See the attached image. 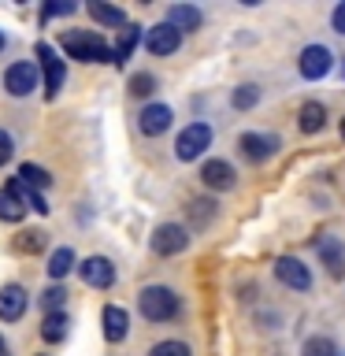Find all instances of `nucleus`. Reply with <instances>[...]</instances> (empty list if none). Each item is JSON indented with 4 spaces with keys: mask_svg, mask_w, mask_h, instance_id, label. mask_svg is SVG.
Listing matches in <instances>:
<instances>
[{
    "mask_svg": "<svg viewBox=\"0 0 345 356\" xmlns=\"http://www.w3.org/2000/svg\"><path fill=\"white\" fill-rule=\"evenodd\" d=\"M60 44L71 60H82V63H111V49L100 41V33L93 30H63L60 33Z\"/></svg>",
    "mask_w": 345,
    "mask_h": 356,
    "instance_id": "1",
    "label": "nucleus"
},
{
    "mask_svg": "<svg viewBox=\"0 0 345 356\" xmlns=\"http://www.w3.org/2000/svg\"><path fill=\"white\" fill-rule=\"evenodd\" d=\"M330 26L338 30V33H345V0H342L338 8H334V15H330Z\"/></svg>",
    "mask_w": 345,
    "mask_h": 356,
    "instance_id": "34",
    "label": "nucleus"
},
{
    "mask_svg": "<svg viewBox=\"0 0 345 356\" xmlns=\"http://www.w3.org/2000/svg\"><path fill=\"white\" fill-rule=\"evenodd\" d=\"M22 312H26V289L15 286V282L0 289V319L15 323V319H22Z\"/></svg>",
    "mask_w": 345,
    "mask_h": 356,
    "instance_id": "14",
    "label": "nucleus"
},
{
    "mask_svg": "<svg viewBox=\"0 0 345 356\" xmlns=\"http://www.w3.org/2000/svg\"><path fill=\"white\" fill-rule=\"evenodd\" d=\"M149 356H193V353H189L186 341H160L149 349Z\"/></svg>",
    "mask_w": 345,
    "mask_h": 356,
    "instance_id": "29",
    "label": "nucleus"
},
{
    "mask_svg": "<svg viewBox=\"0 0 345 356\" xmlns=\"http://www.w3.org/2000/svg\"><path fill=\"white\" fill-rule=\"evenodd\" d=\"M330 52L327 49H323V44H308V49L305 52H300V74H305L308 78V82H316V78H323V74H327L330 71Z\"/></svg>",
    "mask_w": 345,
    "mask_h": 356,
    "instance_id": "12",
    "label": "nucleus"
},
{
    "mask_svg": "<svg viewBox=\"0 0 345 356\" xmlns=\"http://www.w3.org/2000/svg\"><path fill=\"white\" fill-rule=\"evenodd\" d=\"M0 49H4V33H0Z\"/></svg>",
    "mask_w": 345,
    "mask_h": 356,
    "instance_id": "37",
    "label": "nucleus"
},
{
    "mask_svg": "<svg viewBox=\"0 0 345 356\" xmlns=\"http://www.w3.org/2000/svg\"><path fill=\"white\" fill-rule=\"evenodd\" d=\"M200 182L208 189H216V193H227V189H234V182H238V175H234V167L227 160H208L200 167Z\"/></svg>",
    "mask_w": 345,
    "mask_h": 356,
    "instance_id": "11",
    "label": "nucleus"
},
{
    "mask_svg": "<svg viewBox=\"0 0 345 356\" xmlns=\"http://www.w3.org/2000/svg\"><path fill=\"white\" fill-rule=\"evenodd\" d=\"M4 89L11 97H30L38 89V63H30V60L11 63L4 71Z\"/></svg>",
    "mask_w": 345,
    "mask_h": 356,
    "instance_id": "5",
    "label": "nucleus"
},
{
    "mask_svg": "<svg viewBox=\"0 0 345 356\" xmlns=\"http://www.w3.org/2000/svg\"><path fill=\"white\" fill-rule=\"evenodd\" d=\"M71 11H74L71 0H60V4H49V8H45V15H71Z\"/></svg>",
    "mask_w": 345,
    "mask_h": 356,
    "instance_id": "33",
    "label": "nucleus"
},
{
    "mask_svg": "<svg viewBox=\"0 0 345 356\" xmlns=\"http://www.w3.org/2000/svg\"><path fill=\"white\" fill-rule=\"evenodd\" d=\"M78 275H82V282L93 286V289H108L115 282V267H111L108 256H89V260H82Z\"/></svg>",
    "mask_w": 345,
    "mask_h": 356,
    "instance_id": "8",
    "label": "nucleus"
},
{
    "mask_svg": "<svg viewBox=\"0 0 345 356\" xmlns=\"http://www.w3.org/2000/svg\"><path fill=\"white\" fill-rule=\"evenodd\" d=\"M45 245H49V234H41V230H19L15 238H11V249L19 256H38Z\"/></svg>",
    "mask_w": 345,
    "mask_h": 356,
    "instance_id": "19",
    "label": "nucleus"
},
{
    "mask_svg": "<svg viewBox=\"0 0 345 356\" xmlns=\"http://www.w3.org/2000/svg\"><path fill=\"white\" fill-rule=\"evenodd\" d=\"M63 300H67V289H60V286H49V289L41 293V305L49 308V312H60Z\"/></svg>",
    "mask_w": 345,
    "mask_h": 356,
    "instance_id": "30",
    "label": "nucleus"
},
{
    "mask_svg": "<svg viewBox=\"0 0 345 356\" xmlns=\"http://www.w3.org/2000/svg\"><path fill=\"white\" fill-rule=\"evenodd\" d=\"M189 216H193V227H208L211 216H216V204L204 200V197H197L193 204H189Z\"/></svg>",
    "mask_w": 345,
    "mask_h": 356,
    "instance_id": "27",
    "label": "nucleus"
},
{
    "mask_svg": "<svg viewBox=\"0 0 345 356\" xmlns=\"http://www.w3.org/2000/svg\"><path fill=\"white\" fill-rule=\"evenodd\" d=\"M186 245H189V234L178 222H163V227L152 230V252L156 256H178V252H186Z\"/></svg>",
    "mask_w": 345,
    "mask_h": 356,
    "instance_id": "6",
    "label": "nucleus"
},
{
    "mask_svg": "<svg viewBox=\"0 0 345 356\" xmlns=\"http://www.w3.org/2000/svg\"><path fill=\"white\" fill-rule=\"evenodd\" d=\"M300 356H338V345H334V338H308L305 349H300Z\"/></svg>",
    "mask_w": 345,
    "mask_h": 356,
    "instance_id": "26",
    "label": "nucleus"
},
{
    "mask_svg": "<svg viewBox=\"0 0 345 356\" xmlns=\"http://www.w3.org/2000/svg\"><path fill=\"white\" fill-rule=\"evenodd\" d=\"M130 334V316H127V308H115V305H108L104 308V338L115 345L122 341Z\"/></svg>",
    "mask_w": 345,
    "mask_h": 356,
    "instance_id": "15",
    "label": "nucleus"
},
{
    "mask_svg": "<svg viewBox=\"0 0 345 356\" xmlns=\"http://www.w3.org/2000/svg\"><path fill=\"white\" fill-rule=\"evenodd\" d=\"M256 100H260V89H256V86H238V89H234V108H238V111L252 108Z\"/></svg>",
    "mask_w": 345,
    "mask_h": 356,
    "instance_id": "28",
    "label": "nucleus"
},
{
    "mask_svg": "<svg viewBox=\"0 0 345 356\" xmlns=\"http://www.w3.org/2000/svg\"><path fill=\"white\" fill-rule=\"evenodd\" d=\"M11 152H15V141H11V134H8V130H0V167L11 160Z\"/></svg>",
    "mask_w": 345,
    "mask_h": 356,
    "instance_id": "32",
    "label": "nucleus"
},
{
    "mask_svg": "<svg viewBox=\"0 0 345 356\" xmlns=\"http://www.w3.org/2000/svg\"><path fill=\"white\" fill-rule=\"evenodd\" d=\"M138 41H141V26H134V22H127V30H122V38L115 44V52H111V63H122L127 56L138 49Z\"/></svg>",
    "mask_w": 345,
    "mask_h": 356,
    "instance_id": "23",
    "label": "nucleus"
},
{
    "mask_svg": "<svg viewBox=\"0 0 345 356\" xmlns=\"http://www.w3.org/2000/svg\"><path fill=\"white\" fill-rule=\"evenodd\" d=\"M342 138H345V119H342Z\"/></svg>",
    "mask_w": 345,
    "mask_h": 356,
    "instance_id": "36",
    "label": "nucleus"
},
{
    "mask_svg": "<svg viewBox=\"0 0 345 356\" xmlns=\"http://www.w3.org/2000/svg\"><path fill=\"white\" fill-rule=\"evenodd\" d=\"M178 44H182V33H178L175 26H167V22L145 30V49H149L152 56H171V52H178Z\"/></svg>",
    "mask_w": 345,
    "mask_h": 356,
    "instance_id": "10",
    "label": "nucleus"
},
{
    "mask_svg": "<svg viewBox=\"0 0 345 356\" xmlns=\"http://www.w3.org/2000/svg\"><path fill=\"white\" fill-rule=\"evenodd\" d=\"M319 256L327 260V271H330L334 278H342V275H345V249H342V241L323 238V241H319Z\"/></svg>",
    "mask_w": 345,
    "mask_h": 356,
    "instance_id": "20",
    "label": "nucleus"
},
{
    "mask_svg": "<svg viewBox=\"0 0 345 356\" xmlns=\"http://www.w3.org/2000/svg\"><path fill=\"white\" fill-rule=\"evenodd\" d=\"M19 182H26V186H33V189H45L52 178H49V171H45V167H38V163H22V167H19Z\"/></svg>",
    "mask_w": 345,
    "mask_h": 356,
    "instance_id": "25",
    "label": "nucleus"
},
{
    "mask_svg": "<svg viewBox=\"0 0 345 356\" xmlns=\"http://www.w3.org/2000/svg\"><path fill=\"white\" fill-rule=\"evenodd\" d=\"M89 15H93L100 26H127V11L111 8L104 0H93V4H89Z\"/></svg>",
    "mask_w": 345,
    "mask_h": 356,
    "instance_id": "21",
    "label": "nucleus"
},
{
    "mask_svg": "<svg viewBox=\"0 0 345 356\" xmlns=\"http://www.w3.org/2000/svg\"><path fill=\"white\" fill-rule=\"evenodd\" d=\"M67 330H71V319H67V312H45V319H41V338L45 341H63L67 338Z\"/></svg>",
    "mask_w": 345,
    "mask_h": 356,
    "instance_id": "18",
    "label": "nucleus"
},
{
    "mask_svg": "<svg viewBox=\"0 0 345 356\" xmlns=\"http://www.w3.org/2000/svg\"><path fill=\"white\" fill-rule=\"evenodd\" d=\"M171 108L167 104H149V108H141V115H138V127L141 134H149V138H160V134L171 127Z\"/></svg>",
    "mask_w": 345,
    "mask_h": 356,
    "instance_id": "13",
    "label": "nucleus"
},
{
    "mask_svg": "<svg viewBox=\"0 0 345 356\" xmlns=\"http://www.w3.org/2000/svg\"><path fill=\"white\" fill-rule=\"evenodd\" d=\"M22 216H26V204L11 193V189H0V219H8V222H19Z\"/></svg>",
    "mask_w": 345,
    "mask_h": 356,
    "instance_id": "24",
    "label": "nucleus"
},
{
    "mask_svg": "<svg viewBox=\"0 0 345 356\" xmlns=\"http://www.w3.org/2000/svg\"><path fill=\"white\" fill-rule=\"evenodd\" d=\"M275 149H278V138H271V134H241V138H238V152H241L249 163L271 160Z\"/></svg>",
    "mask_w": 345,
    "mask_h": 356,
    "instance_id": "7",
    "label": "nucleus"
},
{
    "mask_svg": "<svg viewBox=\"0 0 345 356\" xmlns=\"http://www.w3.org/2000/svg\"><path fill=\"white\" fill-rule=\"evenodd\" d=\"M152 89H156V78H152V74H134V78H130V93H134V97H149Z\"/></svg>",
    "mask_w": 345,
    "mask_h": 356,
    "instance_id": "31",
    "label": "nucleus"
},
{
    "mask_svg": "<svg viewBox=\"0 0 345 356\" xmlns=\"http://www.w3.org/2000/svg\"><path fill=\"white\" fill-rule=\"evenodd\" d=\"M74 249H71V245H63V249H56L52 256H49V275L52 278H67V275H71L74 271Z\"/></svg>",
    "mask_w": 345,
    "mask_h": 356,
    "instance_id": "22",
    "label": "nucleus"
},
{
    "mask_svg": "<svg viewBox=\"0 0 345 356\" xmlns=\"http://www.w3.org/2000/svg\"><path fill=\"white\" fill-rule=\"evenodd\" d=\"M297 127H300V134H319L323 127H327V108L316 104V100L300 104V111H297Z\"/></svg>",
    "mask_w": 345,
    "mask_h": 356,
    "instance_id": "16",
    "label": "nucleus"
},
{
    "mask_svg": "<svg viewBox=\"0 0 345 356\" xmlns=\"http://www.w3.org/2000/svg\"><path fill=\"white\" fill-rule=\"evenodd\" d=\"M200 8H193V4H171V11H167V26H175L178 33L182 30H197L200 26Z\"/></svg>",
    "mask_w": 345,
    "mask_h": 356,
    "instance_id": "17",
    "label": "nucleus"
},
{
    "mask_svg": "<svg viewBox=\"0 0 345 356\" xmlns=\"http://www.w3.org/2000/svg\"><path fill=\"white\" fill-rule=\"evenodd\" d=\"M38 67H41V74H45V97H56L63 89V74H67V67L63 60L56 56L52 44H38Z\"/></svg>",
    "mask_w": 345,
    "mask_h": 356,
    "instance_id": "4",
    "label": "nucleus"
},
{
    "mask_svg": "<svg viewBox=\"0 0 345 356\" xmlns=\"http://www.w3.org/2000/svg\"><path fill=\"white\" fill-rule=\"evenodd\" d=\"M208 145H211V127L208 122H189V127L178 134V141H175V156L182 163H189V160H197Z\"/></svg>",
    "mask_w": 345,
    "mask_h": 356,
    "instance_id": "3",
    "label": "nucleus"
},
{
    "mask_svg": "<svg viewBox=\"0 0 345 356\" xmlns=\"http://www.w3.org/2000/svg\"><path fill=\"white\" fill-rule=\"evenodd\" d=\"M275 278L286 282L289 289H312V271L294 256H278L275 260Z\"/></svg>",
    "mask_w": 345,
    "mask_h": 356,
    "instance_id": "9",
    "label": "nucleus"
},
{
    "mask_svg": "<svg viewBox=\"0 0 345 356\" xmlns=\"http://www.w3.org/2000/svg\"><path fill=\"white\" fill-rule=\"evenodd\" d=\"M0 356H8V349H4V341H0Z\"/></svg>",
    "mask_w": 345,
    "mask_h": 356,
    "instance_id": "35",
    "label": "nucleus"
},
{
    "mask_svg": "<svg viewBox=\"0 0 345 356\" xmlns=\"http://www.w3.org/2000/svg\"><path fill=\"white\" fill-rule=\"evenodd\" d=\"M138 308H141V316L149 323H167V319L178 316L182 300H178V293L171 286H145L141 297H138Z\"/></svg>",
    "mask_w": 345,
    "mask_h": 356,
    "instance_id": "2",
    "label": "nucleus"
}]
</instances>
